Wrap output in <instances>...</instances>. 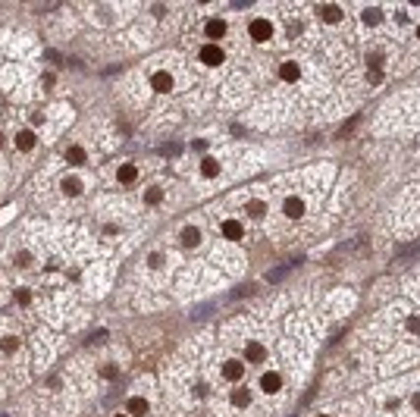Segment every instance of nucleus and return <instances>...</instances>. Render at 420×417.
Returning <instances> with one entry per match:
<instances>
[{
    "label": "nucleus",
    "mask_w": 420,
    "mask_h": 417,
    "mask_svg": "<svg viewBox=\"0 0 420 417\" xmlns=\"http://www.w3.org/2000/svg\"><path fill=\"white\" fill-rule=\"evenodd\" d=\"M151 85H154L157 91H169V88H173V79H169V72H154Z\"/></svg>",
    "instance_id": "obj_7"
},
{
    "label": "nucleus",
    "mask_w": 420,
    "mask_h": 417,
    "mask_svg": "<svg viewBox=\"0 0 420 417\" xmlns=\"http://www.w3.org/2000/svg\"><path fill=\"white\" fill-rule=\"evenodd\" d=\"M16 148H19V151H32V148H35V132H32V129L19 132V135H16Z\"/></svg>",
    "instance_id": "obj_6"
},
{
    "label": "nucleus",
    "mask_w": 420,
    "mask_h": 417,
    "mask_svg": "<svg viewBox=\"0 0 420 417\" xmlns=\"http://www.w3.org/2000/svg\"><path fill=\"white\" fill-rule=\"evenodd\" d=\"M282 210H286V217H292V220H298L304 214V201L301 198H289L286 204H282Z\"/></svg>",
    "instance_id": "obj_5"
},
{
    "label": "nucleus",
    "mask_w": 420,
    "mask_h": 417,
    "mask_svg": "<svg viewBox=\"0 0 420 417\" xmlns=\"http://www.w3.org/2000/svg\"><path fill=\"white\" fill-rule=\"evenodd\" d=\"M417 38H420V29H417Z\"/></svg>",
    "instance_id": "obj_30"
},
{
    "label": "nucleus",
    "mask_w": 420,
    "mask_h": 417,
    "mask_svg": "<svg viewBox=\"0 0 420 417\" xmlns=\"http://www.w3.org/2000/svg\"><path fill=\"white\" fill-rule=\"evenodd\" d=\"M245 357H248V361H263V357H267V352H263V345L248 342V348H245Z\"/></svg>",
    "instance_id": "obj_12"
},
{
    "label": "nucleus",
    "mask_w": 420,
    "mask_h": 417,
    "mask_svg": "<svg viewBox=\"0 0 420 417\" xmlns=\"http://www.w3.org/2000/svg\"><path fill=\"white\" fill-rule=\"evenodd\" d=\"M361 19H364L367 25H380V22H383V10L370 6V10H364V13H361Z\"/></svg>",
    "instance_id": "obj_15"
},
{
    "label": "nucleus",
    "mask_w": 420,
    "mask_h": 417,
    "mask_svg": "<svg viewBox=\"0 0 420 417\" xmlns=\"http://www.w3.org/2000/svg\"><path fill=\"white\" fill-rule=\"evenodd\" d=\"M320 417H326V414H320Z\"/></svg>",
    "instance_id": "obj_31"
},
{
    "label": "nucleus",
    "mask_w": 420,
    "mask_h": 417,
    "mask_svg": "<svg viewBox=\"0 0 420 417\" xmlns=\"http://www.w3.org/2000/svg\"><path fill=\"white\" fill-rule=\"evenodd\" d=\"M270 35H273V25H270L267 19H254V22H251V38H254V41H267Z\"/></svg>",
    "instance_id": "obj_2"
},
{
    "label": "nucleus",
    "mask_w": 420,
    "mask_h": 417,
    "mask_svg": "<svg viewBox=\"0 0 420 417\" xmlns=\"http://www.w3.org/2000/svg\"><path fill=\"white\" fill-rule=\"evenodd\" d=\"M242 223H235V220H226V223H223V235L226 238H242Z\"/></svg>",
    "instance_id": "obj_11"
},
{
    "label": "nucleus",
    "mask_w": 420,
    "mask_h": 417,
    "mask_svg": "<svg viewBox=\"0 0 420 417\" xmlns=\"http://www.w3.org/2000/svg\"><path fill=\"white\" fill-rule=\"evenodd\" d=\"M242 373H245L242 361H226V364H223V377H226V380L235 383V380H242Z\"/></svg>",
    "instance_id": "obj_4"
},
{
    "label": "nucleus",
    "mask_w": 420,
    "mask_h": 417,
    "mask_svg": "<svg viewBox=\"0 0 420 417\" xmlns=\"http://www.w3.org/2000/svg\"><path fill=\"white\" fill-rule=\"evenodd\" d=\"M201 173L207 176V179H213V176L220 173V163H217L213 157H204V160H201Z\"/></svg>",
    "instance_id": "obj_14"
},
{
    "label": "nucleus",
    "mask_w": 420,
    "mask_h": 417,
    "mask_svg": "<svg viewBox=\"0 0 420 417\" xmlns=\"http://www.w3.org/2000/svg\"><path fill=\"white\" fill-rule=\"evenodd\" d=\"M66 160H69L72 166H79V163H85V151H82V148H69V154H66Z\"/></svg>",
    "instance_id": "obj_19"
},
{
    "label": "nucleus",
    "mask_w": 420,
    "mask_h": 417,
    "mask_svg": "<svg viewBox=\"0 0 420 417\" xmlns=\"http://www.w3.org/2000/svg\"><path fill=\"white\" fill-rule=\"evenodd\" d=\"M0 348H3V352H13V348H19V339H3V342H0Z\"/></svg>",
    "instance_id": "obj_24"
},
{
    "label": "nucleus",
    "mask_w": 420,
    "mask_h": 417,
    "mask_svg": "<svg viewBox=\"0 0 420 417\" xmlns=\"http://www.w3.org/2000/svg\"><path fill=\"white\" fill-rule=\"evenodd\" d=\"M63 192H66V194H79V192H82V182H79L75 176H66V179H63Z\"/></svg>",
    "instance_id": "obj_17"
},
{
    "label": "nucleus",
    "mask_w": 420,
    "mask_h": 417,
    "mask_svg": "<svg viewBox=\"0 0 420 417\" xmlns=\"http://www.w3.org/2000/svg\"><path fill=\"white\" fill-rule=\"evenodd\" d=\"M201 63L220 66V63H223V50H220L217 44H204V47H201Z\"/></svg>",
    "instance_id": "obj_1"
},
{
    "label": "nucleus",
    "mask_w": 420,
    "mask_h": 417,
    "mask_svg": "<svg viewBox=\"0 0 420 417\" xmlns=\"http://www.w3.org/2000/svg\"><path fill=\"white\" fill-rule=\"evenodd\" d=\"M263 210H267V204H263V201H251V204H248V214H251V217H263Z\"/></svg>",
    "instance_id": "obj_22"
},
{
    "label": "nucleus",
    "mask_w": 420,
    "mask_h": 417,
    "mask_svg": "<svg viewBox=\"0 0 420 417\" xmlns=\"http://www.w3.org/2000/svg\"><path fill=\"white\" fill-rule=\"evenodd\" d=\"M204 32H207V38H220L223 32H226V22L223 19H210L207 25H204Z\"/></svg>",
    "instance_id": "obj_13"
},
{
    "label": "nucleus",
    "mask_w": 420,
    "mask_h": 417,
    "mask_svg": "<svg viewBox=\"0 0 420 417\" xmlns=\"http://www.w3.org/2000/svg\"><path fill=\"white\" fill-rule=\"evenodd\" d=\"M232 402H235L238 408H245L248 402H251V395H248V389H238V392H232Z\"/></svg>",
    "instance_id": "obj_21"
},
{
    "label": "nucleus",
    "mask_w": 420,
    "mask_h": 417,
    "mask_svg": "<svg viewBox=\"0 0 420 417\" xmlns=\"http://www.w3.org/2000/svg\"><path fill=\"white\" fill-rule=\"evenodd\" d=\"M370 82H383V72L380 69H370Z\"/></svg>",
    "instance_id": "obj_27"
},
{
    "label": "nucleus",
    "mask_w": 420,
    "mask_h": 417,
    "mask_svg": "<svg viewBox=\"0 0 420 417\" xmlns=\"http://www.w3.org/2000/svg\"><path fill=\"white\" fill-rule=\"evenodd\" d=\"M0 144H3V135H0Z\"/></svg>",
    "instance_id": "obj_29"
},
{
    "label": "nucleus",
    "mask_w": 420,
    "mask_h": 417,
    "mask_svg": "<svg viewBox=\"0 0 420 417\" xmlns=\"http://www.w3.org/2000/svg\"><path fill=\"white\" fill-rule=\"evenodd\" d=\"M286 273H289V267H276V270H270V273H267V279H270V283H279Z\"/></svg>",
    "instance_id": "obj_23"
},
{
    "label": "nucleus",
    "mask_w": 420,
    "mask_h": 417,
    "mask_svg": "<svg viewBox=\"0 0 420 417\" xmlns=\"http://www.w3.org/2000/svg\"><path fill=\"white\" fill-rule=\"evenodd\" d=\"M323 19H326V22H339L342 19V10H339V6H323Z\"/></svg>",
    "instance_id": "obj_20"
},
{
    "label": "nucleus",
    "mask_w": 420,
    "mask_h": 417,
    "mask_svg": "<svg viewBox=\"0 0 420 417\" xmlns=\"http://www.w3.org/2000/svg\"><path fill=\"white\" fill-rule=\"evenodd\" d=\"M16 301H19V304H29V301H32V292H29V289H19V292H16Z\"/></svg>",
    "instance_id": "obj_25"
},
{
    "label": "nucleus",
    "mask_w": 420,
    "mask_h": 417,
    "mask_svg": "<svg viewBox=\"0 0 420 417\" xmlns=\"http://www.w3.org/2000/svg\"><path fill=\"white\" fill-rule=\"evenodd\" d=\"M408 329H411V333H420V317H414V320H408Z\"/></svg>",
    "instance_id": "obj_26"
},
{
    "label": "nucleus",
    "mask_w": 420,
    "mask_h": 417,
    "mask_svg": "<svg viewBox=\"0 0 420 417\" xmlns=\"http://www.w3.org/2000/svg\"><path fill=\"white\" fill-rule=\"evenodd\" d=\"M260 389H263V392H279V389H282V377H279V373H263V377H260Z\"/></svg>",
    "instance_id": "obj_3"
},
{
    "label": "nucleus",
    "mask_w": 420,
    "mask_h": 417,
    "mask_svg": "<svg viewBox=\"0 0 420 417\" xmlns=\"http://www.w3.org/2000/svg\"><path fill=\"white\" fill-rule=\"evenodd\" d=\"M279 75H282L286 82H295V79H298V63H282V66H279Z\"/></svg>",
    "instance_id": "obj_16"
},
{
    "label": "nucleus",
    "mask_w": 420,
    "mask_h": 417,
    "mask_svg": "<svg viewBox=\"0 0 420 417\" xmlns=\"http://www.w3.org/2000/svg\"><path fill=\"white\" fill-rule=\"evenodd\" d=\"M144 201H148V204H160V201H163V192H160L157 185H151V189L144 192Z\"/></svg>",
    "instance_id": "obj_18"
},
{
    "label": "nucleus",
    "mask_w": 420,
    "mask_h": 417,
    "mask_svg": "<svg viewBox=\"0 0 420 417\" xmlns=\"http://www.w3.org/2000/svg\"><path fill=\"white\" fill-rule=\"evenodd\" d=\"M148 414V402L144 398H129V417H141Z\"/></svg>",
    "instance_id": "obj_8"
},
{
    "label": "nucleus",
    "mask_w": 420,
    "mask_h": 417,
    "mask_svg": "<svg viewBox=\"0 0 420 417\" xmlns=\"http://www.w3.org/2000/svg\"><path fill=\"white\" fill-rule=\"evenodd\" d=\"M198 242H201V232H198L194 226H185V232H182V245H185V248H194Z\"/></svg>",
    "instance_id": "obj_10"
},
{
    "label": "nucleus",
    "mask_w": 420,
    "mask_h": 417,
    "mask_svg": "<svg viewBox=\"0 0 420 417\" xmlns=\"http://www.w3.org/2000/svg\"><path fill=\"white\" fill-rule=\"evenodd\" d=\"M135 179H138V169H135L132 163H126V166H119V182L123 185H132Z\"/></svg>",
    "instance_id": "obj_9"
},
{
    "label": "nucleus",
    "mask_w": 420,
    "mask_h": 417,
    "mask_svg": "<svg viewBox=\"0 0 420 417\" xmlns=\"http://www.w3.org/2000/svg\"><path fill=\"white\" fill-rule=\"evenodd\" d=\"M414 408H417V411H420V392L414 395Z\"/></svg>",
    "instance_id": "obj_28"
}]
</instances>
